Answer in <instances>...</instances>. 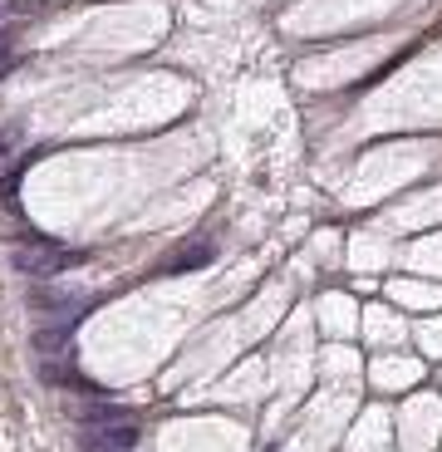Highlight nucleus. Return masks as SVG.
<instances>
[{
	"mask_svg": "<svg viewBox=\"0 0 442 452\" xmlns=\"http://www.w3.org/2000/svg\"><path fill=\"white\" fill-rule=\"evenodd\" d=\"M94 443H99V448L128 452V448H133V428H123V433H118V428H109V433H94Z\"/></svg>",
	"mask_w": 442,
	"mask_h": 452,
	"instance_id": "obj_1",
	"label": "nucleus"
}]
</instances>
